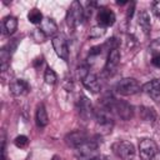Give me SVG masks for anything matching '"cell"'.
Instances as JSON below:
<instances>
[{"label":"cell","instance_id":"1","mask_svg":"<svg viewBox=\"0 0 160 160\" xmlns=\"http://www.w3.org/2000/svg\"><path fill=\"white\" fill-rule=\"evenodd\" d=\"M102 105H104L105 108H108L112 114H114V112L118 114L121 119L128 120V119H130L131 115H132V108H131L128 102H125V101H121V100H116V99H114V98H110V99L104 100Z\"/></svg>","mask_w":160,"mask_h":160},{"label":"cell","instance_id":"2","mask_svg":"<svg viewBox=\"0 0 160 160\" xmlns=\"http://www.w3.org/2000/svg\"><path fill=\"white\" fill-rule=\"evenodd\" d=\"M84 19H85V14H84V9H82L81 4L79 1H72L66 12L68 25L70 28H76L82 22Z\"/></svg>","mask_w":160,"mask_h":160},{"label":"cell","instance_id":"3","mask_svg":"<svg viewBox=\"0 0 160 160\" xmlns=\"http://www.w3.org/2000/svg\"><path fill=\"white\" fill-rule=\"evenodd\" d=\"M115 89L120 95L129 96V95H135L136 92H139L141 90V86H140V84L138 82L136 79H134V78H124L116 84Z\"/></svg>","mask_w":160,"mask_h":160},{"label":"cell","instance_id":"4","mask_svg":"<svg viewBox=\"0 0 160 160\" xmlns=\"http://www.w3.org/2000/svg\"><path fill=\"white\" fill-rule=\"evenodd\" d=\"M112 151L122 160H132L135 156V148L130 141L119 140L112 144Z\"/></svg>","mask_w":160,"mask_h":160},{"label":"cell","instance_id":"5","mask_svg":"<svg viewBox=\"0 0 160 160\" xmlns=\"http://www.w3.org/2000/svg\"><path fill=\"white\" fill-rule=\"evenodd\" d=\"M79 74H80V76H81V82H82V85L88 89V90H90L91 92H98V91H100V82H99V79H98V76L94 74V72H91V71H89L86 68H81V70L79 71Z\"/></svg>","mask_w":160,"mask_h":160},{"label":"cell","instance_id":"6","mask_svg":"<svg viewBox=\"0 0 160 160\" xmlns=\"http://www.w3.org/2000/svg\"><path fill=\"white\" fill-rule=\"evenodd\" d=\"M158 152V145L151 139H142L139 142V154L141 160H152Z\"/></svg>","mask_w":160,"mask_h":160},{"label":"cell","instance_id":"7","mask_svg":"<svg viewBox=\"0 0 160 160\" xmlns=\"http://www.w3.org/2000/svg\"><path fill=\"white\" fill-rule=\"evenodd\" d=\"M51 44H52V48H54L56 55L60 59L68 61L69 60V46H68V42L64 39V36H61V35L54 36L51 40Z\"/></svg>","mask_w":160,"mask_h":160},{"label":"cell","instance_id":"8","mask_svg":"<svg viewBox=\"0 0 160 160\" xmlns=\"http://www.w3.org/2000/svg\"><path fill=\"white\" fill-rule=\"evenodd\" d=\"M115 14L112 10L108 9V8H100L98 10V15H96V20H98V24L102 28H108V26H111L114 25L115 22Z\"/></svg>","mask_w":160,"mask_h":160},{"label":"cell","instance_id":"9","mask_svg":"<svg viewBox=\"0 0 160 160\" xmlns=\"http://www.w3.org/2000/svg\"><path fill=\"white\" fill-rule=\"evenodd\" d=\"M119 62H120V51H119V49L118 48L111 49L108 54V59H106V62H105V68H104L105 72H108L109 75H112L115 72Z\"/></svg>","mask_w":160,"mask_h":160},{"label":"cell","instance_id":"10","mask_svg":"<svg viewBox=\"0 0 160 160\" xmlns=\"http://www.w3.org/2000/svg\"><path fill=\"white\" fill-rule=\"evenodd\" d=\"M86 141H88V135H86V132H84L82 130L72 131V132H70V134H68V135L65 136V142H66L69 146L74 148V149L79 148L80 145H82V144L86 142Z\"/></svg>","mask_w":160,"mask_h":160},{"label":"cell","instance_id":"11","mask_svg":"<svg viewBox=\"0 0 160 160\" xmlns=\"http://www.w3.org/2000/svg\"><path fill=\"white\" fill-rule=\"evenodd\" d=\"M94 116H95L98 124H100L102 126H109L112 124V112L104 105L100 109H96L94 111Z\"/></svg>","mask_w":160,"mask_h":160},{"label":"cell","instance_id":"12","mask_svg":"<svg viewBox=\"0 0 160 160\" xmlns=\"http://www.w3.org/2000/svg\"><path fill=\"white\" fill-rule=\"evenodd\" d=\"M96 149H98L96 142L88 140L86 142H84L82 145H80L79 148L75 149V154H76V156H78L79 159H86V160H89V159H90L89 156H90L92 152H95Z\"/></svg>","mask_w":160,"mask_h":160},{"label":"cell","instance_id":"13","mask_svg":"<svg viewBox=\"0 0 160 160\" xmlns=\"http://www.w3.org/2000/svg\"><path fill=\"white\" fill-rule=\"evenodd\" d=\"M9 88H10V92L12 95H15V96L25 95L30 90V85L24 79H15V80H12L10 82Z\"/></svg>","mask_w":160,"mask_h":160},{"label":"cell","instance_id":"14","mask_svg":"<svg viewBox=\"0 0 160 160\" xmlns=\"http://www.w3.org/2000/svg\"><path fill=\"white\" fill-rule=\"evenodd\" d=\"M141 91L150 95L152 99L158 100L160 98V79H154V80L145 82L141 86Z\"/></svg>","mask_w":160,"mask_h":160},{"label":"cell","instance_id":"15","mask_svg":"<svg viewBox=\"0 0 160 160\" xmlns=\"http://www.w3.org/2000/svg\"><path fill=\"white\" fill-rule=\"evenodd\" d=\"M94 108L90 102V100L86 96H81L80 101H79V114L82 119L88 120L89 118H91L94 115Z\"/></svg>","mask_w":160,"mask_h":160},{"label":"cell","instance_id":"16","mask_svg":"<svg viewBox=\"0 0 160 160\" xmlns=\"http://www.w3.org/2000/svg\"><path fill=\"white\" fill-rule=\"evenodd\" d=\"M46 36H54L58 32V25L51 18H44L39 28Z\"/></svg>","mask_w":160,"mask_h":160},{"label":"cell","instance_id":"17","mask_svg":"<svg viewBox=\"0 0 160 160\" xmlns=\"http://www.w3.org/2000/svg\"><path fill=\"white\" fill-rule=\"evenodd\" d=\"M138 24L141 26L142 31L148 35L151 30V21H150V14L148 12V10H141L139 12L138 16Z\"/></svg>","mask_w":160,"mask_h":160},{"label":"cell","instance_id":"18","mask_svg":"<svg viewBox=\"0 0 160 160\" xmlns=\"http://www.w3.org/2000/svg\"><path fill=\"white\" fill-rule=\"evenodd\" d=\"M2 29L4 32L8 35H12L18 29V20L14 16H6L2 20Z\"/></svg>","mask_w":160,"mask_h":160},{"label":"cell","instance_id":"19","mask_svg":"<svg viewBox=\"0 0 160 160\" xmlns=\"http://www.w3.org/2000/svg\"><path fill=\"white\" fill-rule=\"evenodd\" d=\"M35 119H36V124H38L39 128H44V126L48 125V122H49V116H48L46 109H45V106H44L42 104H40V105L38 106Z\"/></svg>","mask_w":160,"mask_h":160},{"label":"cell","instance_id":"20","mask_svg":"<svg viewBox=\"0 0 160 160\" xmlns=\"http://www.w3.org/2000/svg\"><path fill=\"white\" fill-rule=\"evenodd\" d=\"M28 19H29V21H30L31 24H39V25H40V22L42 21L44 16H42V14H41V11H40L39 9L34 8V9H31V10L29 11Z\"/></svg>","mask_w":160,"mask_h":160},{"label":"cell","instance_id":"21","mask_svg":"<svg viewBox=\"0 0 160 160\" xmlns=\"http://www.w3.org/2000/svg\"><path fill=\"white\" fill-rule=\"evenodd\" d=\"M44 80H45V82L49 84V85L56 84V81H58L56 72H55L51 68H46V70H45V72H44Z\"/></svg>","mask_w":160,"mask_h":160},{"label":"cell","instance_id":"22","mask_svg":"<svg viewBox=\"0 0 160 160\" xmlns=\"http://www.w3.org/2000/svg\"><path fill=\"white\" fill-rule=\"evenodd\" d=\"M105 31H106V28H102L100 25H95V26H92L90 29L89 36L90 38H100V36H102L105 34Z\"/></svg>","mask_w":160,"mask_h":160},{"label":"cell","instance_id":"23","mask_svg":"<svg viewBox=\"0 0 160 160\" xmlns=\"http://www.w3.org/2000/svg\"><path fill=\"white\" fill-rule=\"evenodd\" d=\"M14 144H15V146H18L20 149H24V148H26L29 145V139L25 135H19V136L15 138Z\"/></svg>","mask_w":160,"mask_h":160},{"label":"cell","instance_id":"24","mask_svg":"<svg viewBox=\"0 0 160 160\" xmlns=\"http://www.w3.org/2000/svg\"><path fill=\"white\" fill-rule=\"evenodd\" d=\"M31 36H32V39H34L36 42H44L45 39L48 38L40 29H34L32 32H31Z\"/></svg>","mask_w":160,"mask_h":160},{"label":"cell","instance_id":"25","mask_svg":"<svg viewBox=\"0 0 160 160\" xmlns=\"http://www.w3.org/2000/svg\"><path fill=\"white\" fill-rule=\"evenodd\" d=\"M151 64L155 68H160V51H154L151 55Z\"/></svg>","mask_w":160,"mask_h":160},{"label":"cell","instance_id":"26","mask_svg":"<svg viewBox=\"0 0 160 160\" xmlns=\"http://www.w3.org/2000/svg\"><path fill=\"white\" fill-rule=\"evenodd\" d=\"M151 11L154 12L155 16H159L160 18V0H156L151 4Z\"/></svg>","mask_w":160,"mask_h":160},{"label":"cell","instance_id":"27","mask_svg":"<svg viewBox=\"0 0 160 160\" xmlns=\"http://www.w3.org/2000/svg\"><path fill=\"white\" fill-rule=\"evenodd\" d=\"M152 160H160V151H158V152L155 154V156H154Z\"/></svg>","mask_w":160,"mask_h":160},{"label":"cell","instance_id":"28","mask_svg":"<svg viewBox=\"0 0 160 160\" xmlns=\"http://www.w3.org/2000/svg\"><path fill=\"white\" fill-rule=\"evenodd\" d=\"M51 160H61V159H60V156H58V155H54Z\"/></svg>","mask_w":160,"mask_h":160},{"label":"cell","instance_id":"29","mask_svg":"<svg viewBox=\"0 0 160 160\" xmlns=\"http://www.w3.org/2000/svg\"><path fill=\"white\" fill-rule=\"evenodd\" d=\"M1 160H8V159H6V155H5V154H2V158H1Z\"/></svg>","mask_w":160,"mask_h":160},{"label":"cell","instance_id":"30","mask_svg":"<svg viewBox=\"0 0 160 160\" xmlns=\"http://www.w3.org/2000/svg\"><path fill=\"white\" fill-rule=\"evenodd\" d=\"M89 160H101V159H99V158H91V159H89Z\"/></svg>","mask_w":160,"mask_h":160}]
</instances>
